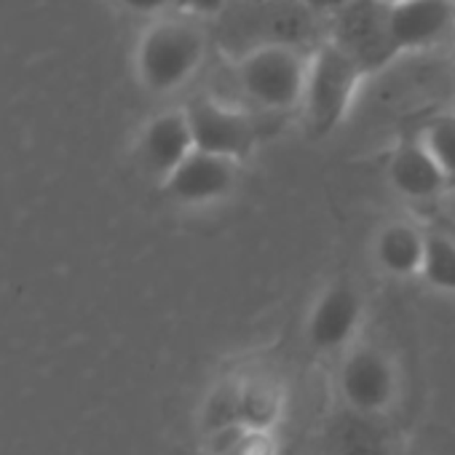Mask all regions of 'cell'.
I'll list each match as a JSON object with an SVG mask.
<instances>
[{
    "label": "cell",
    "instance_id": "cell-1",
    "mask_svg": "<svg viewBox=\"0 0 455 455\" xmlns=\"http://www.w3.org/2000/svg\"><path fill=\"white\" fill-rule=\"evenodd\" d=\"M206 52L209 38L201 20L188 14L156 17L134 44V78L153 97L174 94L196 78L206 62Z\"/></svg>",
    "mask_w": 455,
    "mask_h": 455
},
{
    "label": "cell",
    "instance_id": "cell-2",
    "mask_svg": "<svg viewBox=\"0 0 455 455\" xmlns=\"http://www.w3.org/2000/svg\"><path fill=\"white\" fill-rule=\"evenodd\" d=\"M370 76L330 38L311 49L300 116L311 137L335 134L351 116L356 97Z\"/></svg>",
    "mask_w": 455,
    "mask_h": 455
},
{
    "label": "cell",
    "instance_id": "cell-3",
    "mask_svg": "<svg viewBox=\"0 0 455 455\" xmlns=\"http://www.w3.org/2000/svg\"><path fill=\"white\" fill-rule=\"evenodd\" d=\"M311 52L295 44H258L239 54L236 81L247 100L268 113L300 110Z\"/></svg>",
    "mask_w": 455,
    "mask_h": 455
},
{
    "label": "cell",
    "instance_id": "cell-4",
    "mask_svg": "<svg viewBox=\"0 0 455 455\" xmlns=\"http://www.w3.org/2000/svg\"><path fill=\"white\" fill-rule=\"evenodd\" d=\"M335 388L343 410L367 418H386L402 396V372L386 348L370 340H356L340 356Z\"/></svg>",
    "mask_w": 455,
    "mask_h": 455
},
{
    "label": "cell",
    "instance_id": "cell-5",
    "mask_svg": "<svg viewBox=\"0 0 455 455\" xmlns=\"http://www.w3.org/2000/svg\"><path fill=\"white\" fill-rule=\"evenodd\" d=\"M364 298L351 279H335L319 290L306 316V343L319 356H343L364 324Z\"/></svg>",
    "mask_w": 455,
    "mask_h": 455
},
{
    "label": "cell",
    "instance_id": "cell-6",
    "mask_svg": "<svg viewBox=\"0 0 455 455\" xmlns=\"http://www.w3.org/2000/svg\"><path fill=\"white\" fill-rule=\"evenodd\" d=\"M185 113L190 121L196 150L234 158L239 164L252 156L258 145V129L244 110L225 105L214 97H196L185 105Z\"/></svg>",
    "mask_w": 455,
    "mask_h": 455
},
{
    "label": "cell",
    "instance_id": "cell-7",
    "mask_svg": "<svg viewBox=\"0 0 455 455\" xmlns=\"http://www.w3.org/2000/svg\"><path fill=\"white\" fill-rule=\"evenodd\" d=\"M330 22V41L340 46L367 76L380 73L396 60L388 38V6H383L380 0H356Z\"/></svg>",
    "mask_w": 455,
    "mask_h": 455
},
{
    "label": "cell",
    "instance_id": "cell-8",
    "mask_svg": "<svg viewBox=\"0 0 455 455\" xmlns=\"http://www.w3.org/2000/svg\"><path fill=\"white\" fill-rule=\"evenodd\" d=\"M242 180V164L193 150L158 188L164 196L188 209H204L225 201Z\"/></svg>",
    "mask_w": 455,
    "mask_h": 455
},
{
    "label": "cell",
    "instance_id": "cell-9",
    "mask_svg": "<svg viewBox=\"0 0 455 455\" xmlns=\"http://www.w3.org/2000/svg\"><path fill=\"white\" fill-rule=\"evenodd\" d=\"M388 38L396 57L423 54L455 38L452 0H407L388 6Z\"/></svg>",
    "mask_w": 455,
    "mask_h": 455
},
{
    "label": "cell",
    "instance_id": "cell-10",
    "mask_svg": "<svg viewBox=\"0 0 455 455\" xmlns=\"http://www.w3.org/2000/svg\"><path fill=\"white\" fill-rule=\"evenodd\" d=\"M196 150L190 121L185 108H169L156 116H150L137 140H134V156L140 169L153 177L158 185Z\"/></svg>",
    "mask_w": 455,
    "mask_h": 455
},
{
    "label": "cell",
    "instance_id": "cell-11",
    "mask_svg": "<svg viewBox=\"0 0 455 455\" xmlns=\"http://www.w3.org/2000/svg\"><path fill=\"white\" fill-rule=\"evenodd\" d=\"M386 177L394 193L407 201H434L447 188H452L444 172L418 140H407L394 148L386 164Z\"/></svg>",
    "mask_w": 455,
    "mask_h": 455
},
{
    "label": "cell",
    "instance_id": "cell-12",
    "mask_svg": "<svg viewBox=\"0 0 455 455\" xmlns=\"http://www.w3.org/2000/svg\"><path fill=\"white\" fill-rule=\"evenodd\" d=\"M426 236L415 222L391 220L372 236V263L388 279H412L420 276L426 258Z\"/></svg>",
    "mask_w": 455,
    "mask_h": 455
},
{
    "label": "cell",
    "instance_id": "cell-13",
    "mask_svg": "<svg viewBox=\"0 0 455 455\" xmlns=\"http://www.w3.org/2000/svg\"><path fill=\"white\" fill-rule=\"evenodd\" d=\"M236 386H239V423L276 431L287 412L284 380L266 367H252L236 372Z\"/></svg>",
    "mask_w": 455,
    "mask_h": 455
},
{
    "label": "cell",
    "instance_id": "cell-14",
    "mask_svg": "<svg viewBox=\"0 0 455 455\" xmlns=\"http://www.w3.org/2000/svg\"><path fill=\"white\" fill-rule=\"evenodd\" d=\"M327 455H388L380 418L346 410L327 428Z\"/></svg>",
    "mask_w": 455,
    "mask_h": 455
},
{
    "label": "cell",
    "instance_id": "cell-15",
    "mask_svg": "<svg viewBox=\"0 0 455 455\" xmlns=\"http://www.w3.org/2000/svg\"><path fill=\"white\" fill-rule=\"evenodd\" d=\"M206 455H279V434L247 423L222 426L204 434Z\"/></svg>",
    "mask_w": 455,
    "mask_h": 455
},
{
    "label": "cell",
    "instance_id": "cell-16",
    "mask_svg": "<svg viewBox=\"0 0 455 455\" xmlns=\"http://www.w3.org/2000/svg\"><path fill=\"white\" fill-rule=\"evenodd\" d=\"M426 153L436 161V166L444 172L450 185H455V110L434 113L415 137Z\"/></svg>",
    "mask_w": 455,
    "mask_h": 455
},
{
    "label": "cell",
    "instance_id": "cell-17",
    "mask_svg": "<svg viewBox=\"0 0 455 455\" xmlns=\"http://www.w3.org/2000/svg\"><path fill=\"white\" fill-rule=\"evenodd\" d=\"M239 423V386H236V372L220 378L204 404H201V415H198V428L201 434H212L222 426H234Z\"/></svg>",
    "mask_w": 455,
    "mask_h": 455
},
{
    "label": "cell",
    "instance_id": "cell-18",
    "mask_svg": "<svg viewBox=\"0 0 455 455\" xmlns=\"http://www.w3.org/2000/svg\"><path fill=\"white\" fill-rule=\"evenodd\" d=\"M420 279L444 295H455V239L447 234L426 236V258L420 268Z\"/></svg>",
    "mask_w": 455,
    "mask_h": 455
},
{
    "label": "cell",
    "instance_id": "cell-19",
    "mask_svg": "<svg viewBox=\"0 0 455 455\" xmlns=\"http://www.w3.org/2000/svg\"><path fill=\"white\" fill-rule=\"evenodd\" d=\"M118 4H121L126 12L140 14V17H148V20L164 17V14H169L172 9H177V0H118Z\"/></svg>",
    "mask_w": 455,
    "mask_h": 455
},
{
    "label": "cell",
    "instance_id": "cell-20",
    "mask_svg": "<svg viewBox=\"0 0 455 455\" xmlns=\"http://www.w3.org/2000/svg\"><path fill=\"white\" fill-rule=\"evenodd\" d=\"M231 0H177V9H182L188 17H196V20H212V17H220Z\"/></svg>",
    "mask_w": 455,
    "mask_h": 455
},
{
    "label": "cell",
    "instance_id": "cell-21",
    "mask_svg": "<svg viewBox=\"0 0 455 455\" xmlns=\"http://www.w3.org/2000/svg\"><path fill=\"white\" fill-rule=\"evenodd\" d=\"M303 9L314 17H324V20H335L340 12H346L356 0H300Z\"/></svg>",
    "mask_w": 455,
    "mask_h": 455
},
{
    "label": "cell",
    "instance_id": "cell-22",
    "mask_svg": "<svg viewBox=\"0 0 455 455\" xmlns=\"http://www.w3.org/2000/svg\"><path fill=\"white\" fill-rule=\"evenodd\" d=\"M250 4H252V6H260V9H263V6H274V4H284V0H250Z\"/></svg>",
    "mask_w": 455,
    "mask_h": 455
},
{
    "label": "cell",
    "instance_id": "cell-23",
    "mask_svg": "<svg viewBox=\"0 0 455 455\" xmlns=\"http://www.w3.org/2000/svg\"><path fill=\"white\" fill-rule=\"evenodd\" d=\"M383 6H399V4H407V0H380Z\"/></svg>",
    "mask_w": 455,
    "mask_h": 455
},
{
    "label": "cell",
    "instance_id": "cell-24",
    "mask_svg": "<svg viewBox=\"0 0 455 455\" xmlns=\"http://www.w3.org/2000/svg\"><path fill=\"white\" fill-rule=\"evenodd\" d=\"M452 6H455V0H452Z\"/></svg>",
    "mask_w": 455,
    "mask_h": 455
}]
</instances>
